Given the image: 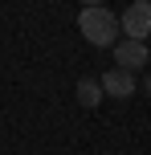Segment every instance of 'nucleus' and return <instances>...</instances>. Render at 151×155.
<instances>
[{"instance_id": "f03ea898", "label": "nucleus", "mask_w": 151, "mask_h": 155, "mask_svg": "<svg viewBox=\"0 0 151 155\" xmlns=\"http://www.w3.org/2000/svg\"><path fill=\"white\" fill-rule=\"evenodd\" d=\"M123 33H127L131 41H147L151 37V0H135V4H127V12L119 16Z\"/></svg>"}, {"instance_id": "20e7f679", "label": "nucleus", "mask_w": 151, "mask_h": 155, "mask_svg": "<svg viewBox=\"0 0 151 155\" xmlns=\"http://www.w3.org/2000/svg\"><path fill=\"white\" fill-rule=\"evenodd\" d=\"M102 90L110 94V98H131V94H135V78H131V70H110L102 78Z\"/></svg>"}, {"instance_id": "7ed1b4c3", "label": "nucleus", "mask_w": 151, "mask_h": 155, "mask_svg": "<svg viewBox=\"0 0 151 155\" xmlns=\"http://www.w3.org/2000/svg\"><path fill=\"white\" fill-rule=\"evenodd\" d=\"M147 41H119V45H114V61H119V70H131V74H135V70H143V65H147Z\"/></svg>"}, {"instance_id": "39448f33", "label": "nucleus", "mask_w": 151, "mask_h": 155, "mask_svg": "<svg viewBox=\"0 0 151 155\" xmlns=\"http://www.w3.org/2000/svg\"><path fill=\"white\" fill-rule=\"evenodd\" d=\"M102 82H94V78H82L78 82V102L82 106H98V102H102Z\"/></svg>"}, {"instance_id": "423d86ee", "label": "nucleus", "mask_w": 151, "mask_h": 155, "mask_svg": "<svg viewBox=\"0 0 151 155\" xmlns=\"http://www.w3.org/2000/svg\"><path fill=\"white\" fill-rule=\"evenodd\" d=\"M78 4H82V8H98L102 0H78Z\"/></svg>"}, {"instance_id": "0eeeda50", "label": "nucleus", "mask_w": 151, "mask_h": 155, "mask_svg": "<svg viewBox=\"0 0 151 155\" xmlns=\"http://www.w3.org/2000/svg\"><path fill=\"white\" fill-rule=\"evenodd\" d=\"M143 94H151V78H147V82H143Z\"/></svg>"}, {"instance_id": "f257e3e1", "label": "nucleus", "mask_w": 151, "mask_h": 155, "mask_svg": "<svg viewBox=\"0 0 151 155\" xmlns=\"http://www.w3.org/2000/svg\"><path fill=\"white\" fill-rule=\"evenodd\" d=\"M119 16L110 12V8H82L78 12V33L90 41V45H119Z\"/></svg>"}]
</instances>
